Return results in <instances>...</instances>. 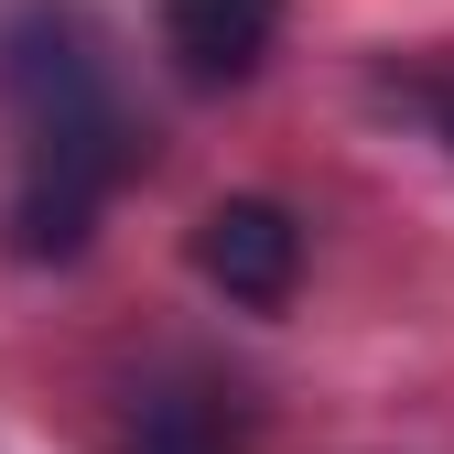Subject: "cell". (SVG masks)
I'll return each instance as SVG.
<instances>
[{
	"instance_id": "cell-1",
	"label": "cell",
	"mask_w": 454,
	"mask_h": 454,
	"mask_svg": "<svg viewBox=\"0 0 454 454\" xmlns=\"http://www.w3.org/2000/svg\"><path fill=\"white\" fill-rule=\"evenodd\" d=\"M0 108H12V130H22L0 249L22 270H54V260L87 249L108 184L130 174V120H120L108 66H98V33L76 12H22L0 33Z\"/></svg>"
},
{
	"instance_id": "cell-2",
	"label": "cell",
	"mask_w": 454,
	"mask_h": 454,
	"mask_svg": "<svg viewBox=\"0 0 454 454\" xmlns=\"http://www.w3.org/2000/svg\"><path fill=\"white\" fill-rule=\"evenodd\" d=\"M195 270L216 281L227 303L281 314V303H293V281H303V216L270 206V195H216V206L195 216Z\"/></svg>"
},
{
	"instance_id": "cell-3",
	"label": "cell",
	"mask_w": 454,
	"mask_h": 454,
	"mask_svg": "<svg viewBox=\"0 0 454 454\" xmlns=\"http://www.w3.org/2000/svg\"><path fill=\"white\" fill-rule=\"evenodd\" d=\"M281 33V0H162V54L184 87H249Z\"/></svg>"
},
{
	"instance_id": "cell-4",
	"label": "cell",
	"mask_w": 454,
	"mask_h": 454,
	"mask_svg": "<svg viewBox=\"0 0 454 454\" xmlns=\"http://www.w3.org/2000/svg\"><path fill=\"white\" fill-rule=\"evenodd\" d=\"M130 454H216V422H206L195 401H152L141 433H130Z\"/></svg>"
},
{
	"instance_id": "cell-5",
	"label": "cell",
	"mask_w": 454,
	"mask_h": 454,
	"mask_svg": "<svg viewBox=\"0 0 454 454\" xmlns=\"http://www.w3.org/2000/svg\"><path fill=\"white\" fill-rule=\"evenodd\" d=\"M443 130H454V98H443Z\"/></svg>"
}]
</instances>
